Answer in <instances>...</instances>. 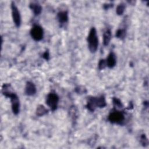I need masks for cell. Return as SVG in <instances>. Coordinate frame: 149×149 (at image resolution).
<instances>
[{"label": "cell", "mask_w": 149, "mask_h": 149, "mask_svg": "<svg viewBox=\"0 0 149 149\" xmlns=\"http://www.w3.org/2000/svg\"><path fill=\"white\" fill-rule=\"evenodd\" d=\"M95 102H96L97 107H98V108H104L107 105L105 98L103 95L95 97Z\"/></svg>", "instance_id": "13"}, {"label": "cell", "mask_w": 149, "mask_h": 149, "mask_svg": "<svg viewBox=\"0 0 149 149\" xmlns=\"http://www.w3.org/2000/svg\"><path fill=\"white\" fill-rule=\"evenodd\" d=\"M86 107L89 111H92V112L94 111L97 108V105H96L95 97H91L88 98Z\"/></svg>", "instance_id": "10"}, {"label": "cell", "mask_w": 149, "mask_h": 149, "mask_svg": "<svg viewBox=\"0 0 149 149\" xmlns=\"http://www.w3.org/2000/svg\"><path fill=\"white\" fill-rule=\"evenodd\" d=\"M30 35L35 41H40L44 35L42 28L39 25H34L30 30Z\"/></svg>", "instance_id": "5"}, {"label": "cell", "mask_w": 149, "mask_h": 149, "mask_svg": "<svg viewBox=\"0 0 149 149\" xmlns=\"http://www.w3.org/2000/svg\"><path fill=\"white\" fill-rule=\"evenodd\" d=\"M113 104L114 105V106L118 107V108H122L123 105L121 102V101L117 98L114 97L113 98Z\"/></svg>", "instance_id": "17"}, {"label": "cell", "mask_w": 149, "mask_h": 149, "mask_svg": "<svg viewBox=\"0 0 149 149\" xmlns=\"http://www.w3.org/2000/svg\"><path fill=\"white\" fill-rule=\"evenodd\" d=\"M59 101V97L57 94L54 93H49L46 98V104L52 111H55L57 108Z\"/></svg>", "instance_id": "4"}, {"label": "cell", "mask_w": 149, "mask_h": 149, "mask_svg": "<svg viewBox=\"0 0 149 149\" xmlns=\"http://www.w3.org/2000/svg\"><path fill=\"white\" fill-rule=\"evenodd\" d=\"M87 42L90 52L92 53L95 52L97 51L98 45V39L95 27H92L90 29L87 37Z\"/></svg>", "instance_id": "2"}, {"label": "cell", "mask_w": 149, "mask_h": 149, "mask_svg": "<svg viewBox=\"0 0 149 149\" xmlns=\"http://www.w3.org/2000/svg\"><path fill=\"white\" fill-rule=\"evenodd\" d=\"M108 120L112 123L121 125L125 120V115L121 111L115 110L110 112Z\"/></svg>", "instance_id": "3"}, {"label": "cell", "mask_w": 149, "mask_h": 149, "mask_svg": "<svg viewBox=\"0 0 149 149\" xmlns=\"http://www.w3.org/2000/svg\"><path fill=\"white\" fill-rule=\"evenodd\" d=\"M42 57L46 59V60H48L49 59V52L48 51H46L42 55Z\"/></svg>", "instance_id": "20"}, {"label": "cell", "mask_w": 149, "mask_h": 149, "mask_svg": "<svg viewBox=\"0 0 149 149\" xmlns=\"http://www.w3.org/2000/svg\"><path fill=\"white\" fill-rule=\"evenodd\" d=\"M11 9H12V16L13 21L17 27H19L21 24V17L20 15L19 10L18 8L15 5L13 2L11 4Z\"/></svg>", "instance_id": "6"}, {"label": "cell", "mask_w": 149, "mask_h": 149, "mask_svg": "<svg viewBox=\"0 0 149 149\" xmlns=\"http://www.w3.org/2000/svg\"><path fill=\"white\" fill-rule=\"evenodd\" d=\"M57 17L60 23H65L68 21V13L67 11H61L58 12Z\"/></svg>", "instance_id": "9"}, {"label": "cell", "mask_w": 149, "mask_h": 149, "mask_svg": "<svg viewBox=\"0 0 149 149\" xmlns=\"http://www.w3.org/2000/svg\"><path fill=\"white\" fill-rule=\"evenodd\" d=\"M30 8L32 10L35 16L39 15L42 10V8L41 5L37 3H31L30 4Z\"/></svg>", "instance_id": "11"}, {"label": "cell", "mask_w": 149, "mask_h": 149, "mask_svg": "<svg viewBox=\"0 0 149 149\" xmlns=\"http://www.w3.org/2000/svg\"><path fill=\"white\" fill-rule=\"evenodd\" d=\"M36 87L34 84L31 81H28L26 83L25 87V93L26 95L31 96L36 94Z\"/></svg>", "instance_id": "8"}, {"label": "cell", "mask_w": 149, "mask_h": 149, "mask_svg": "<svg viewBox=\"0 0 149 149\" xmlns=\"http://www.w3.org/2000/svg\"><path fill=\"white\" fill-rule=\"evenodd\" d=\"M107 66L106 61L105 59H101L98 63V68L100 70L104 69Z\"/></svg>", "instance_id": "18"}, {"label": "cell", "mask_w": 149, "mask_h": 149, "mask_svg": "<svg viewBox=\"0 0 149 149\" xmlns=\"http://www.w3.org/2000/svg\"><path fill=\"white\" fill-rule=\"evenodd\" d=\"M106 63H107V66H108L109 68H113L116 63V55L113 52H111L107 58L106 59Z\"/></svg>", "instance_id": "7"}, {"label": "cell", "mask_w": 149, "mask_h": 149, "mask_svg": "<svg viewBox=\"0 0 149 149\" xmlns=\"http://www.w3.org/2000/svg\"><path fill=\"white\" fill-rule=\"evenodd\" d=\"M116 37L120 39H123L126 35V31L125 29H118L116 32Z\"/></svg>", "instance_id": "16"}, {"label": "cell", "mask_w": 149, "mask_h": 149, "mask_svg": "<svg viewBox=\"0 0 149 149\" xmlns=\"http://www.w3.org/2000/svg\"><path fill=\"white\" fill-rule=\"evenodd\" d=\"M140 141H141V143L144 146L148 144V140H147L146 136H145V134H142L141 136V137H140Z\"/></svg>", "instance_id": "19"}, {"label": "cell", "mask_w": 149, "mask_h": 149, "mask_svg": "<svg viewBox=\"0 0 149 149\" xmlns=\"http://www.w3.org/2000/svg\"><path fill=\"white\" fill-rule=\"evenodd\" d=\"M48 112V109H47L43 105H40L37 107L36 109V115L39 116H43Z\"/></svg>", "instance_id": "14"}, {"label": "cell", "mask_w": 149, "mask_h": 149, "mask_svg": "<svg viewBox=\"0 0 149 149\" xmlns=\"http://www.w3.org/2000/svg\"><path fill=\"white\" fill-rule=\"evenodd\" d=\"M125 9V4L124 3H120L118 5L116 8V12L118 15H121L123 13Z\"/></svg>", "instance_id": "15"}, {"label": "cell", "mask_w": 149, "mask_h": 149, "mask_svg": "<svg viewBox=\"0 0 149 149\" xmlns=\"http://www.w3.org/2000/svg\"><path fill=\"white\" fill-rule=\"evenodd\" d=\"M112 34L110 29H107L103 34V44L104 45H108L111 41Z\"/></svg>", "instance_id": "12"}, {"label": "cell", "mask_w": 149, "mask_h": 149, "mask_svg": "<svg viewBox=\"0 0 149 149\" xmlns=\"http://www.w3.org/2000/svg\"><path fill=\"white\" fill-rule=\"evenodd\" d=\"M9 87H10V84H4L2 86V93L5 96L10 99L12 111L14 114L17 115L19 112V108H20L19 100L18 97L15 93L8 90Z\"/></svg>", "instance_id": "1"}, {"label": "cell", "mask_w": 149, "mask_h": 149, "mask_svg": "<svg viewBox=\"0 0 149 149\" xmlns=\"http://www.w3.org/2000/svg\"><path fill=\"white\" fill-rule=\"evenodd\" d=\"M111 6H112V4L111 5V4H108V3H107V4H105V5H104V8L105 9H108L109 8H110V7H111Z\"/></svg>", "instance_id": "21"}]
</instances>
